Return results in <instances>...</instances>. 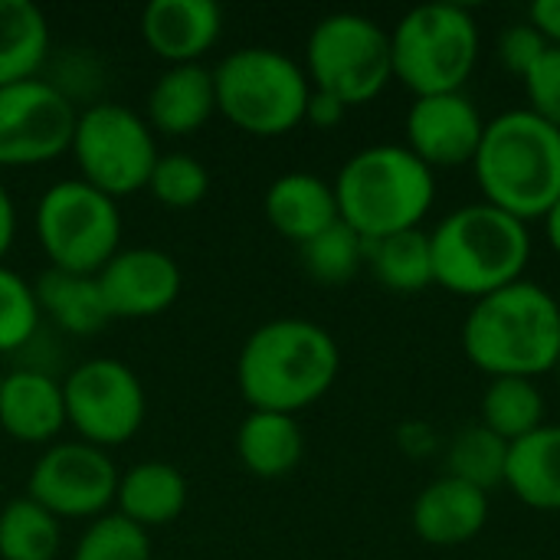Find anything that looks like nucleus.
Here are the masks:
<instances>
[{
	"instance_id": "obj_11",
	"label": "nucleus",
	"mask_w": 560,
	"mask_h": 560,
	"mask_svg": "<svg viewBox=\"0 0 560 560\" xmlns=\"http://www.w3.org/2000/svg\"><path fill=\"white\" fill-rule=\"evenodd\" d=\"M66 427L79 433L82 443L112 450L138 436L148 397L138 374L118 358H89L69 371L62 381Z\"/></svg>"
},
{
	"instance_id": "obj_19",
	"label": "nucleus",
	"mask_w": 560,
	"mask_h": 560,
	"mask_svg": "<svg viewBox=\"0 0 560 560\" xmlns=\"http://www.w3.org/2000/svg\"><path fill=\"white\" fill-rule=\"evenodd\" d=\"M262 210L276 233L292 243H308L341 220L335 187L308 171H289L276 177L266 190Z\"/></svg>"
},
{
	"instance_id": "obj_34",
	"label": "nucleus",
	"mask_w": 560,
	"mask_h": 560,
	"mask_svg": "<svg viewBox=\"0 0 560 560\" xmlns=\"http://www.w3.org/2000/svg\"><path fill=\"white\" fill-rule=\"evenodd\" d=\"M528 95V112L560 131V46H548V52L532 66L522 79Z\"/></svg>"
},
{
	"instance_id": "obj_37",
	"label": "nucleus",
	"mask_w": 560,
	"mask_h": 560,
	"mask_svg": "<svg viewBox=\"0 0 560 560\" xmlns=\"http://www.w3.org/2000/svg\"><path fill=\"white\" fill-rule=\"evenodd\" d=\"M528 23L551 43L560 46V0H535L528 7Z\"/></svg>"
},
{
	"instance_id": "obj_10",
	"label": "nucleus",
	"mask_w": 560,
	"mask_h": 560,
	"mask_svg": "<svg viewBox=\"0 0 560 560\" xmlns=\"http://www.w3.org/2000/svg\"><path fill=\"white\" fill-rule=\"evenodd\" d=\"M69 151L82 180L112 200L144 190L161 158L148 118L118 102H98L79 112Z\"/></svg>"
},
{
	"instance_id": "obj_12",
	"label": "nucleus",
	"mask_w": 560,
	"mask_h": 560,
	"mask_svg": "<svg viewBox=\"0 0 560 560\" xmlns=\"http://www.w3.org/2000/svg\"><path fill=\"white\" fill-rule=\"evenodd\" d=\"M75 121V102L46 79L0 85V167H36L66 154Z\"/></svg>"
},
{
	"instance_id": "obj_2",
	"label": "nucleus",
	"mask_w": 560,
	"mask_h": 560,
	"mask_svg": "<svg viewBox=\"0 0 560 560\" xmlns=\"http://www.w3.org/2000/svg\"><path fill=\"white\" fill-rule=\"evenodd\" d=\"M463 351L489 377L535 381L560 358V305L538 282H512L479 299L463 322Z\"/></svg>"
},
{
	"instance_id": "obj_4",
	"label": "nucleus",
	"mask_w": 560,
	"mask_h": 560,
	"mask_svg": "<svg viewBox=\"0 0 560 560\" xmlns=\"http://www.w3.org/2000/svg\"><path fill=\"white\" fill-rule=\"evenodd\" d=\"M331 187L341 223L364 243L420 230L436 200L433 171L407 144H371L351 154Z\"/></svg>"
},
{
	"instance_id": "obj_6",
	"label": "nucleus",
	"mask_w": 560,
	"mask_h": 560,
	"mask_svg": "<svg viewBox=\"0 0 560 560\" xmlns=\"http://www.w3.org/2000/svg\"><path fill=\"white\" fill-rule=\"evenodd\" d=\"M217 112L256 138L289 135L305 121L312 82L305 69L272 46H243L213 69Z\"/></svg>"
},
{
	"instance_id": "obj_16",
	"label": "nucleus",
	"mask_w": 560,
	"mask_h": 560,
	"mask_svg": "<svg viewBox=\"0 0 560 560\" xmlns=\"http://www.w3.org/2000/svg\"><path fill=\"white\" fill-rule=\"evenodd\" d=\"M223 33V10L213 0H151L141 13V36L171 66L200 62Z\"/></svg>"
},
{
	"instance_id": "obj_15",
	"label": "nucleus",
	"mask_w": 560,
	"mask_h": 560,
	"mask_svg": "<svg viewBox=\"0 0 560 560\" xmlns=\"http://www.w3.org/2000/svg\"><path fill=\"white\" fill-rule=\"evenodd\" d=\"M486 121L466 92L423 95L407 112V148L430 167L472 164Z\"/></svg>"
},
{
	"instance_id": "obj_13",
	"label": "nucleus",
	"mask_w": 560,
	"mask_h": 560,
	"mask_svg": "<svg viewBox=\"0 0 560 560\" xmlns=\"http://www.w3.org/2000/svg\"><path fill=\"white\" fill-rule=\"evenodd\" d=\"M115 489H118V466L105 450L89 446L82 440L46 446L26 479V495L59 522L62 518L95 522L98 515L108 512V505H115Z\"/></svg>"
},
{
	"instance_id": "obj_9",
	"label": "nucleus",
	"mask_w": 560,
	"mask_h": 560,
	"mask_svg": "<svg viewBox=\"0 0 560 560\" xmlns=\"http://www.w3.org/2000/svg\"><path fill=\"white\" fill-rule=\"evenodd\" d=\"M33 226L49 266L82 276H98L121 243L118 200L95 190L82 177L56 180L43 190Z\"/></svg>"
},
{
	"instance_id": "obj_22",
	"label": "nucleus",
	"mask_w": 560,
	"mask_h": 560,
	"mask_svg": "<svg viewBox=\"0 0 560 560\" xmlns=\"http://www.w3.org/2000/svg\"><path fill=\"white\" fill-rule=\"evenodd\" d=\"M305 453V436L295 417L249 410L236 430V456L256 479L289 476Z\"/></svg>"
},
{
	"instance_id": "obj_36",
	"label": "nucleus",
	"mask_w": 560,
	"mask_h": 560,
	"mask_svg": "<svg viewBox=\"0 0 560 560\" xmlns=\"http://www.w3.org/2000/svg\"><path fill=\"white\" fill-rule=\"evenodd\" d=\"M345 112H348V105L341 102V98H335V95H328V92H318V89H312V95H308V105H305V121L308 125H315V128H335V125H341L345 121Z\"/></svg>"
},
{
	"instance_id": "obj_14",
	"label": "nucleus",
	"mask_w": 560,
	"mask_h": 560,
	"mask_svg": "<svg viewBox=\"0 0 560 560\" xmlns=\"http://www.w3.org/2000/svg\"><path fill=\"white\" fill-rule=\"evenodd\" d=\"M98 289L112 318H151L167 312L180 289L184 276L171 253L154 246L118 249L98 269Z\"/></svg>"
},
{
	"instance_id": "obj_23",
	"label": "nucleus",
	"mask_w": 560,
	"mask_h": 560,
	"mask_svg": "<svg viewBox=\"0 0 560 560\" xmlns=\"http://www.w3.org/2000/svg\"><path fill=\"white\" fill-rule=\"evenodd\" d=\"M505 486L528 509L560 512V427L545 423L532 436L512 443Z\"/></svg>"
},
{
	"instance_id": "obj_40",
	"label": "nucleus",
	"mask_w": 560,
	"mask_h": 560,
	"mask_svg": "<svg viewBox=\"0 0 560 560\" xmlns=\"http://www.w3.org/2000/svg\"><path fill=\"white\" fill-rule=\"evenodd\" d=\"M555 374H558V387H560V358H558V364H555Z\"/></svg>"
},
{
	"instance_id": "obj_33",
	"label": "nucleus",
	"mask_w": 560,
	"mask_h": 560,
	"mask_svg": "<svg viewBox=\"0 0 560 560\" xmlns=\"http://www.w3.org/2000/svg\"><path fill=\"white\" fill-rule=\"evenodd\" d=\"M39 302L33 285L0 262V354H13L39 331Z\"/></svg>"
},
{
	"instance_id": "obj_31",
	"label": "nucleus",
	"mask_w": 560,
	"mask_h": 560,
	"mask_svg": "<svg viewBox=\"0 0 560 560\" xmlns=\"http://www.w3.org/2000/svg\"><path fill=\"white\" fill-rule=\"evenodd\" d=\"M72 560H151V535L125 515L105 512L82 532Z\"/></svg>"
},
{
	"instance_id": "obj_7",
	"label": "nucleus",
	"mask_w": 560,
	"mask_h": 560,
	"mask_svg": "<svg viewBox=\"0 0 560 560\" xmlns=\"http://www.w3.org/2000/svg\"><path fill=\"white\" fill-rule=\"evenodd\" d=\"M394 79L417 98L463 92L479 59V23L459 3H427L390 30Z\"/></svg>"
},
{
	"instance_id": "obj_41",
	"label": "nucleus",
	"mask_w": 560,
	"mask_h": 560,
	"mask_svg": "<svg viewBox=\"0 0 560 560\" xmlns=\"http://www.w3.org/2000/svg\"><path fill=\"white\" fill-rule=\"evenodd\" d=\"M0 381H3V374H0Z\"/></svg>"
},
{
	"instance_id": "obj_8",
	"label": "nucleus",
	"mask_w": 560,
	"mask_h": 560,
	"mask_svg": "<svg viewBox=\"0 0 560 560\" xmlns=\"http://www.w3.org/2000/svg\"><path fill=\"white\" fill-rule=\"evenodd\" d=\"M305 75L312 89L341 98L348 108L364 105L394 79L390 33L364 13H331L308 33Z\"/></svg>"
},
{
	"instance_id": "obj_39",
	"label": "nucleus",
	"mask_w": 560,
	"mask_h": 560,
	"mask_svg": "<svg viewBox=\"0 0 560 560\" xmlns=\"http://www.w3.org/2000/svg\"><path fill=\"white\" fill-rule=\"evenodd\" d=\"M545 233H548V243L551 249L560 256V200L545 213Z\"/></svg>"
},
{
	"instance_id": "obj_25",
	"label": "nucleus",
	"mask_w": 560,
	"mask_h": 560,
	"mask_svg": "<svg viewBox=\"0 0 560 560\" xmlns=\"http://www.w3.org/2000/svg\"><path fill=\"white\" fill-rule=\"evenodd\" d=\"M49 56V20L33 0H0V85L36 79Z\"/></svg>"
},
{
	"instance_id": "obj_29",
	"label": "nucleus",
	"mask_w": 560,
	"mask_h": 560,
	"mask_svg": "<svg viewBox=\"0 0 560 560\" xmlns=\"http://www.w3.org/2000/svg\"><path fill=\"white\" fill-rule=\"evenodd\" d=\"M509 443L499 440L492 430H486L482 423L479 427H469L463 430L453 443H450V453H446V472L466 486H476L482 492L495 489V486H505V469H509Z\"/></svg>"
},
{
	"instance_id": "obj_21",
	"label": "nucleus",
	"mask_w": 560,
	"mask_h": 560,
	"mask_svg": "<svg viewBox=\"0 0 560 560\" xmlns=\"http://www.w3.org/2000/svg\"><path fill=\"white\" fill-rule=\"evenodd\" d=\"M187 505V479L177 466L144 459L128 472H118L115 509L144 532L171 525Z\"/></svg>"
},
{
	"instance_id": "obj_24",
	"label": "nucleus",
	"mask_w": 560,
	"mask_h": 560,
	"mask_svg": "<svg viewBox=\"0 0 560 560\" xmlns=\"http://www.w3.org/2000/svg\"><path fill=\"white\" fill-rule=\"evenodd\" d=\"M33 292L39 302V312L49 315L69 335H95L112 322L95 276L66 272V269L49 266L36 279Z\"/></svg>"
},
{
	"instance_id": "obj_3",
	"label": "nucleus",
	"mask_w": 560,
	"mask_h": 560,
	"mask_svg": "<svg viewBox=\"0 0 560 560\" xmlns=\"http://www.w3.org/2000/svg\"><path fill=\"white\" fill-rule=\"evenodd\" d=\"M472 171L486 203L528 223L560 200V131L528 108L486 121Z\"/></svg>"
},
{
	"instance_id": "obj_27",
	"label": "nucleus",
	"mask_w": 560,
	"mask_h": 560,
	"mask_svg": "<svg viewBox=\"0 0 560 560\" xmlns=\"http://www.w3.org/2000/svg\"><path fill=\"white\" fill-rule=\"evenodd\" d=\"M482 427L492 430L509 446L545 427V397L535 381L525 377H492L482 397Z\"/></svg>"
},
{
	"instance_id": "obj_30",
	"label": "nucleus",
	"mask_w": 560,
	"mask_h": 560,
	"mask_svg": "<svg viewBox=\"0 0 560 560\" xmlns=\"http://www.w3.org/2000/svg\"><path fill=\"white\" fill-rule=\"evenodd\" d=\"M302 262L312 279L325 285H341L354 279L358 269L364 266V240L348 223L338 220L315 240L302 243Z\"/></svg>"
},
{
	"instance_id": "obj_38",
	"label": "nucleus",
	"mask_w": 560,
	"mask_h": 560,
	"mask_svg": "<svg viewBox=\"0 0 560 560\" xmlns=\"http://www.w3.org/2000/svg\"><path fill=\"white\" fill-rule=\"evenodd\" d=\"M13 236H16V207H13V197L7 194V187L0 184V259L10 253Z\"/></svg>"
},
{
	"instance_id": "obj_26",
	"label": "nucleus",
	"mask_w": 560,
	"mask_h": 560,
	"mask_svg": "<svg viewBox=\"0 0 560 560\" xmlns=\"http://www.w3.org/2000/svg\"><path fill=\"white\" fill-rule=\"evenodd\" d=\"M364 262L377 276L381 285L390 292H423L433 285V253H430V233L423 230H404L374 243H364Z\"/></svg>"
},
{
	"instance_id": "obj_5",
	"label": "nucleus",
	"mask_w": 560,
	"mask_h": 560,
	"mask_svg": "<svg viewBox=\"0 0 560 560\" xmlns=\"http://www.w3.org/2000/svg\"><path fill=\"white\" fill-rule=\"evenodd\" d=\"M430 253L433 282L479 302L522 279L532 256V236L528 223L482 200L443 217L430 233Z\"/></svg>"
},
{
	"instance_id": "obj_20",
	"label": "nucleus",
	"mask_w": 560,
	"mask_h": 560,
	"mask_svg": "<svg viewBox=\"0 0 560 560\" xmlns=\"http://www.w3.org/2000/svg\"><path fill=\"white\" fill-rule=\"evenodd\" d=\"M217 112L213 69L203 62L171 66L158 75L148 92V125L151 131H164L171 138H184L200 131Z\"/></svg>"
},
{
	"instance_id": "obj_28",
	"label": "nucleus",
	"mask_w": 560,
	"mask_h": 560,
	"mask_svg": "<svg viewBox=\"0 0 560 560\" xmlns=\"http://www.w3.org/2000/svg\"><path fill=\"white\" fill-rule=\"evenodd\" d=\"M59 545V518L30 495L0 509V560H56Z\"/></svg>"
},
{
	"instance_id": "obj_32",
	"label": "nucleus",
	"mask_w": 560,
	"mask_h": 560,
	"mask_svg": "<svg viewBox=\"0 0 560 560\" xmlns=\"http://www.w3.org/2000/svg\"><path fill=\"white\" fill-rule=\"evenodd\" d=\"M144 190H151V197L171 210H190L207 197L210 171L194 154H184V151L161 154Z\"/></svg>"
},
{
	"instance_id": "obj_35",
	"label": "nucleus",
	"mask_w": 560,
	"mask_h": 560,
	"mask_svg": "<svg viewBox=\"0 0 560 560\" xmlns=\"http://www.w3.org/2000/svg\"><path fill=\"white\" fill-rule=\"evenodd\" d=\"M548 46L551 43L532 23H518V26L502 30V36H499V59H502V66L509 72L525 79L532 72V66L548 52Z\"/></svg>"
},
{
	"instance_id": "obj_18",
	"label": "nucleus",
	"mask_w": 560,
	"mask_h": 560,
	"mask_svg": "<svg viewBox=\"0 0 560 560\" xmlns=\"http://www.w3.org/2000/svg\"><path fill=\"white\" fill-rule=\"evenodd\" d=\"M489 522V492L453 476L430 482L413 502V532L420 541L453 548L472 541Z\"/></svg>"
},
{
	"instance_id": "obj_1",
	"label": "nucleus",
	"mask_w": 560,
	"mask_h": 560,
	"mask_svg": "<svg viewBox=\"0 0 560 560\" xmlns=\"http://www.w3.org/2000/svg\"><path fill=\"white\" fill-rule=\"evenodd\" d=\"M341 371V351L328 328L308 318H272L240 348L236 384L253 410L289 413L318 404Z\"/></svg>"
},
{
	"instance_id": "obj_17",
	"label": "nucleus",
	"mask_w": 560,
	"mask_h": 560,
	"mask_svg": "<svg viewBox=\"0 0 560 560\" xmlns=\"http://www.w3.org/2000/svg\"><path fill=\"white\" fill-rule=\"evenodd\" d=\"M66 427L62 384L36 368L10 371L0 381V430L26 446L52 443Z\"/></svg>"
}]
</instances>
